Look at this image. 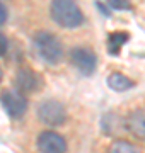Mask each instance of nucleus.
<instances>
[{
	"label": "nucleus",
	"instance_id": "f03ea898",
	"mask_svg": "<svg viewBox=\"0 0 145 153\" xmlns=\"http://www.w3.org/2000/svg\"><path fill=\"white\" fill-rule=\"evenodd\" d=\"M34 46H36L39 58L50 65L60 63L63 58V48H61L60 39L51 33H46V31L38 33L34 36Z\"/></svg>",
	"mask_w": 145,
	"mask_h": 153
},
{
	"label": "nucleus",
	"instance_id": "ddd939ff",
	"mask_svg": "<svg viewBox=\"0 0 145 153\" xmlns=\"http://www.w3.org/2000/svg\"><path fill=\"white\" fill-rule=\"evenodd\" d=\"M109 7H113V9H132L130 7V4H126V2H118V0H113V2H109Z\"/></svg>",
	"mask_w": 145,
	"mask_h": 153
},
{
	"label": "nucleus",
	"instance_id": "6e6552de",
	"mask_svg": "<svg viewBox=\"0 0 145 153\" xmlns=\"http://www.w3.org/2000/svg\"><path fill=\"white\" fill-rule=\"evenodd\" d=\"M125 124H126V129L135 138L145 141V111L144 109H137L132 114H128Z\"/></svg>",
	"mask_w": 145,
	"mask_h": 153
},
{
	"label": "nucleus",
	"instance_id": "7ed1b4c3",
	"mask_svg": "<svg viewBox=\"0 0 145 153\" xmlns=\"http://www.w3.org/2000/svg\"><path fill=\"white\" fill-rule=\"evenodd\" d=\"M38 117L43 124L48 126H60L67 114H65V107L58 100H45L38 105Z\"/></svg>",
	"mask_w": 145,
	"mask_h": 153
},
{
	"label": "nucleus",
	"instance_id": "0eeeda50",
	"mask_svg": "<svg viewBox=\"0 0 145 153\" xmlns=\"http://www.w3.org/2000/svg\"><path fill=\"white\" fill-rule=\"evenodd\" d=\"M16 87L22 92H34L39 88V76L31 68H21L16 75Z\"/></svg>",
	"mask_w": 145,
	"mask_h": 153
},
{
	"label": "nucleus",
	"instance_id": "20e7f679",
	"mask_svg": "<svg viewBox=\"0 0 145 153\" xmlns=\"http://www.w3.org/2000/svg\"><path fill=\"white\" fill-rule=\"evenodd\" d=\"M0 102L10 117H21L28 109V100L19 90H4L0 94Z\"/></svg>",
	"mask_w": 145,
	"mask_h": 153
},
{
	"label": "nucleus",
	"instance_id": "2eb2a0df",
	"mask_svg": "<svg viewBox=\"0 0 145 153\" xmlns=\"http://www.w3.org/2000/svg\"><path fill=\"white\" fill-rule=\"evenodd\" d=\"M0 80H2V70H0Z\"/></svg>",
	"mask_w": 145,
	"mask_h": 153
},
{
	"label": "nucleus",
	"instance_id": "f257e3e1",
	"mask_svg": "<svg viewBox=\"0 0 145 153\" xmlns=\"http://www.w3.org/2000/svg\"><path fill=\"white\" fill-rule=\"evenodd\" d=\"M50 14L55 19L56 24H60L61 27H67V29L77 27L84 21L82 10L78 9L77 4H73L70 0H55V2H51Z\"/></svg>",
	"mask_w": 145,
	"mask_h": 153
},
{
	"label": "nucleus",
	"instance_id": "39448f33",
	"mask_svg": "<svg viewBox=\"0 0 145 153\" xmlns=\"http://www.w3.org/2000/svg\"><path fill=\"white\" fill-rule=\"evenodd\" d=\"M70 61L80 73L92 75L96 70V55L87 48H73L70 51Z\"/></svg>",
	"mask_w": 145,
	"mask_h": 153
},
{
	"label": "nucleus",
	"instance_id": "9b49d317",
	"mask_svg": "<svg viewBox=\"0 0 145 153\" xmlns=\"http://www.w3.org/2000/svg\"><path fill=\"white\" fill-rule=\"evenodd\" d=\"M109 153H140L138 148L132 145L128 141H123V140H116L109 146Z\"/></svg>",
	"mask_w": 145,
	"mask_h": 153
},
{
	"label": "nucleus",
	"instance_id": "423d86ee",
	"mask_svg": "<svg viewBox=\"0 0 145 153\" xmlns=\"http://www.w3.org/2000/svg\"><path fill=\"white\" fill-rule=\"evenodd\" d=\"M38 150L41 153H67V143L58 133L43 131L38 136Z\"/></svg>",
	"mask_w": 145,
	"mask_h": 153
},
{
	"label": "nucleus",
	"instance_id": "9d476101",
	"mask_svg": "<svg viewBox=\"0 0 145 153\" xmlns=\"http://www.w3.org/2000/svg\"><path fill=\"white\" fill-rule=\"evenodd\" d=\"M128 41V34L126 33H113L109 34V39H108V49L113 56H116L120 53V49L125 43Z\"/></svg>",
	"mask_w": 145,
	"mask_h": 153
},
{
	"label": "nucleus",
	"instance_id": "1a4fd4ad",
	"mask_svg": "<svg viewBox=\"0 0 145 153\" xmlns=\"http://www.w3.org/2000/svg\"><path fill=\"white\" fill-rule=\"evenodd\" d=\"M108 85H109V88L116 90V92H125V90H130L135 83L133 80H130L128 76L123 75V73H111L108 76Z\"/></svg>",
	"mask_w": 145,
	"mask_h": 153
},
{
	"label": "nucleus",
	"instance_id": "f8f14e48",
	"mask_svg": "<svg viewBox=\"0 0 145 153\" xmlns=\"http://www.w3.org/2000/svg\"><path fill=\"white\" fill-rule=\"evenodd\" d=\"M7 48H9V41L4 34L0 33V56H4L7 53Z\"/></svg>",
	"mask_w": 145,
	"mask_h": 153
},
{
	"label": "nucleus",
	"instance_id": "4468645a",
	"mask_svg": "<svg viewBox=\"0 0 145 153\" xmlns=\"http://www.w3.org/2000/svg\"><path fill=\"white\" fill-rule=\"evenodd\" d=\"M7 16H9V12H7V7L0 2V26L7 21Z\"/></svg>",
	"mask_w": 145,
	"mask_h": 153
}]
</instances>
